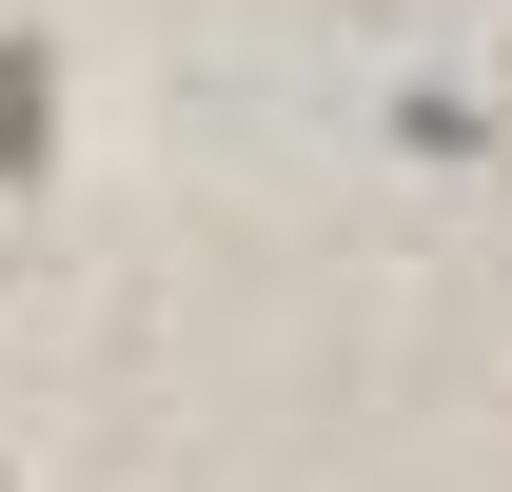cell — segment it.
<instances>
[{"mask_svg":"<svg viewBox=\"0 0 512 492\" xmlns=\"http://www.w3.org/2000/svg\"><path fill=\"white\" fill-rule=\"evenodd\" d=\"M40 138H60V60L0 40V178H40Z\"/></svg>","mask_w":512,"mask_h":492,"instance_id":"cell-1","label":"cell"}]
</instances>
